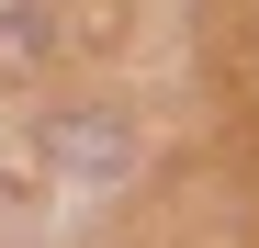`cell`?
<instances>
[]
</instances>
